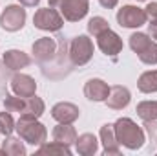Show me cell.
Here are the masks:
<instances>
[{
  "label": "cell",
  "mask_w": 157,
  "mask_h": 156,
  "mask_svg": "<svg viewBox=\"0 0 157 156\" xmlns=\"http://www.w3.org/2000/svg\"><path fill=\"white\" fill-rule=\"evenodd\" d=\"M113 130H115V138H117L119 145H124L130 151H137L144 143L143 129L130 117H119L113 123Z\"/></svg>",
  "instance_id": "obj_1"
},
{
  "label": "cell",
  "mask_w": 157,
  "mask_h": 156,
  "mask_svg": "<svg viewBox=\"0 0 157 156\" xmlns=\"http://www.w3.org/2000/svg\"><path fill=\"white\" fill-rule=\"evenodd\" d=\"M53 140L70 147V145L75 143V140H77V130L71 127V123H59V125L53 129Z\"/></svg>",
  "instance_id": "obj_16"
},
{
  "label": "cell",
  "mask_w": 157,
  "mask_h": 156,
  "mask_svg": "<svg viewBox=\"0 0 157 156\" xmlns=\"http://www.w3.org/2000/svg\"><path fill=\"white\" fill-rule=\"evenodd\" d=\"M2 151H4V154H9V156H24L26 154L24 143L18 138H11V136H7V140L2 143Z\"/></svg>",
  "instance_id": "obj_20"
},
{
  "label": "cell",
  "mask_w": 157,
  "mask_h": 156,
  "mask_svg": "<svg viewBox=\"0 0 157 156\" xmlns=\"http://www.w3.org/2000/svg\"><path fill=\"white\" fill-rule=\"evenodd\" d=\"M137 116L143 121L157 119V101H143L137 105Z\"/></svg>",
  "instance_id": "obj_21"
},
{
  "label": "cell",
  "mask_w": 157,
  "mask_h": 156,
  "mask_svg": "<svg viewBox=\"0 0 157 156\" xmlns=\"http://www.w3.org/2000/svg\"><path fill=\"white\" fill-rule=\"evenodd\" d=\"M68 55H70V63L73 66H84L86 63H90V59L93 57V42H91V39H88L86 35L73 37L70 46H68Z\"/></svg>",
  "instance_id": "obj_3"
},
{
  "label": "cell",
  "mask_w": 157,
  "mask_h": 156,
  "mask_svg": "<svg viewBox=\"0 0 157 156\" xmlns=\"http://www.w3.org/2000/svg\"><path fill=\"white\" fill-rule=\"evenodd\" d=\"M15 130V119L9 112H0V134L4 136H11V132Z\"/></svg>",
  "instance_id": "obj_26"
},
{
  "label": "cell",
  "mask_w": 157,
  "mask_h": 156,
  "mask_svg": "<svg viewBox=\"0 0 157 156\" xmlns=\"http://www.w3.org/2000/svg\"><path fill=\"white\" fill-rule=\"evenodd\" d=\"M4 107L7 112H22L24 107H26V97H20V96H6L4 99Z\"/></svg>",
  "instance_id": "obj_24"
},
{
  "label": "cell",
  "mask_w": 157,
  "mask_h": 156,
  "mask_svg": "<svg viewBox=\"0 0 157 156\" xmlns=\"http://www.w3.org/2000/svg\"><path fill=\"white\" fill-rule=\"evenodd\" d=\"M139 59L144 63V64H157V42H150V46L139 53Z\"/></svg>",
  "instance_id": "obj_27"
},
{
  "label": "cell",
  "mask_w": 157,
  "mask_h": 156,
  "mask_svg": "<svg viewBox=\"0 0 157 156\" xmlns=\"http://www.w3.org/2000/svg\"><path fill=\"white\" fill-rule=\"evenodd\" d=\"M15 130L18 132V136L24 142H28L31 145H42L46 142V136H48L46 127L40 121L29 119V117H20L15 123Z\"/></svg>",
  "instance_id": "obj_2"
},
{
  "label": "cell",
  "mask_w": 157,
  "mask_h": 156,
  "mask_svg": "<svg viewBox=\"0 0 157 156\" xmlns=\"http://www.w3.org/2000/svg\"><path fill=\"white\" fill-rule=\"evenodd\" d=\"M78 114H80L78 107L68 101H60L51 109V116L59 123H73L75 119H78Z\"/></svg>",
  "instance_id": "obj_11"
},
{
  "label": "cell",
  "mask_w": 157,
  "mask_h": 156,
  "mask_svg": "<svg viewBox=\"0 0 157 156\" xmlns=\"http://www.w3.org/2000/svg\"><path fill=\"white\" fill-rule=\"evenodd\" d=\"M37 154H64V156H70L71 151L68 145L64 143H59V142H53V143H42L37 151Z\"/></svg>",
  "instance_id": "obj_22"
},
{
  "label": "cell",
  "mask_w": 157,
  "mask_h": 156,
  "mask_svg": "<svg viewBox=\"0 0 157 156\" xmlns=\"http://www.w3.org/2000/svg\"><path fill=\"white\" fill-rule=\"evenodd\" d=\"M75 147H77V153L82 156H91L97 153L99 149V142L93 134L86 132V134H80L77 140H75Z\"/></svg>",
  "instance_id": "obj_17"
},
{
  "label": "cell",
  "mask_w": 157,
  "mask_h": 156,
  "mask_svg": "<svg viewBox=\"0 0 157 156\" xmlns=\"http://www.w3.org/2000/svg\"><path fill=\"white\" fill-rule=\"evenodd\" d=\"M4 64L9 70L17 72V70H22V68L29 66L31 64V57L28 53H24L22 50H7L4 53Z\"/></svg>",
  "instance_id": "obj_14"
},
{
  "label": "cell",
  "mask_w": 157,
  "mask_h": 156,
  "mask_svg": "<svg viewBox=\"0 0 157 156\" xmlns=\"http://www.w3.org/2000/svg\"><path fill=\"white\" fill-rule=\"evenodd\" d=\"M26 22V9L22 6H7L0 15V26L6 31H18Z\"/></svg>",
  "instance_id": "obj_7"
},
{
  "label": "cell",
  "mask_w": 157,
  "mask_h": 156,
  "mask_svg": "<svg viewBox=\"0 0 157 156\" xmlns=\"http://www.w3.org/2000/svg\"><path fill=\"white\" fill-rule=\"evenodd\" d=\"M59 53V39H51V37H42V39L35 40L33 42V55H35V61L39 63L40 66H46V64H51L55 61Z\"/></svg>",
  "instance_id": "obj_4"
},
{
  "label": "cell",
  "mask_w": 157,
  "mask_h": 156,
  "mask_svg": "<svg viewBox=\"0 0 157 156\" xmlns=\"http://www.w3.org/2000/svg\"><path fill=\"white\" fill-rule=\"evenodd\" d=\"M106 30H110V24H108V20L106 18H102V17H93V18H90V22H88V33H91V35H101L102 31H106Z\"/></svg>",
  "instance_id": "obj_25"
},
{
  "label": "cell",
  "mask_w": 157,
  "mask_h": 156,
  "mask_svg": "<svg viewBox=\"0 0 157 156\" xmlns=\"http://www.w3.org/2000/svg\"><path fill=\"white\" fill-rule=\"evenodd\" d=\"M22 6H26V7H35V6H39L40 0H18Z\"/></svg>",
  "instance_id": "obj_31"
},
{
  "label": "cell",
  "mask_w": 157,
  "mask_h": 156,
  "mask_svg": "<svg viewBox=\"0 0 157 156\" xmlns=\"http://www.w3.org/2000/svg\"><path fill=\"white\" fill-rule=\"evenodd\" d=\"M44 114V101L37 97V96H31V97H26V107L24 110L20 112V117H29V119H39Z\"/></svg>",
  "instance_id": "obj_18"
},
{
  "label": "cell",
  "mask_w": 157,
  "mask_h": 156,
  "mask_svg": "<svg viewBox=\"0 0 157 156\" xmlns=\"http://www.w3.org/2000/svg\"><path fill=\"white\" fill-rule=\"evenodd\" d=\"M59 6H60L62 17L66 20H70V22H77L80 18H84L88 9H90L88 0H62Z\"/></svg>",
  "instance_id": "obj_8"
},
{
  "label": "cell",
  "mask_w": 157,
  "mask_h": 156,
  "mask_svg": "<svg viewBox=\"0 0 157 156\" xmlns=\"http://www.w3.org/2000/svg\"><path fill=\"white\" fill-rule=\"evenodd\" d=\"M148 31H150V37L157 40V18H152V22L148 24Z\"/></svg>",
  "instance_id": "obj_29"
},
{
  "label": "cell",
  "mask_w": 157,
  "mask_h": 156,
  "mask_svg": "<svg viewBox=\"0 0 157 156\" xmlns=\"http://www.w3.org/2000/svg\"><path fill=\"white\" fill-rule=\"evenodd\" d=\"M33 24H35V28H39L42 31H59L62 28L64 20H62V15L59 11H55L53 7H44L35 13Z\"/></svg>",
  "instance_id": "obj_5"
},
{
  "label": "cell",
  "mask_w": 157,
  "mask_h": 156,
  "mask_svg": "<svg viewBox=\"0 0 157 156\" xmlns=\"http://www.w3.org/2000/svg\"><path fill=\"white\" fill-rule=\"evenodd\" d=\"M137 86L141 92L144 94H152L157 92V70H150V72H144L139 81H137Z\"/></svg>",
  "instance_id": "obj_19"
},
{
  "label": "cell",
  "mask_w": 157,
  "mask_h": 156,
  "mask_svg": "<svg viewBox=\"0 0 157 156\" xmlns=\"http://www.w3.org/2000/svg\"><path fill=\"white\" fill-rule=\"evenodd\" d=\"M132 96H130V90L126 86H121V84H115L110 88V94L106 97V105L113 110H122L124 107H128Z\"/></svg>",
  "instance_id": "obj_13"
},
{
  "label": "cell",
  "mask_w": 157,
  "mask_h": 156,
  "mask_svg": "<svg viewBox=\"0 0 157 156\" xmlns=\"http://www.w3.org/2000/svg\"><path fill=\"white\" fill-rule=\"evenodd\" d=\"M99 2H101L102 7H106V9H113V7L117 6L119 0H99Z\"/></svg>",
  "instance_id": "obj_30"
},
{
  "label": "cell",
  "mask_w": 157,
  "mask_h": 156,
  "mask_svg": "<svg viewBox=\"0 0 157 156\" xmlns=\"http://www.w3.org/2000/svg\"><path fill=\"white\" fill-rule=\"evenodd\" d=\"M144 11H146V15H148L150 18H157V2H150V4L144 7Z\"/></svg>",
  "instance_id": "obj_28"
},
{
  "label": "cell",
  "mask_w": 157,
  "mask_h": 156,
  "mask_svg": "<svg viewBox=\"0 0 157 156\" xmlns=\"http://www.w3.org/2000/svg\"><path fill=\"white\" fill-rule=\"evenodd\" d=\"M146 11L137 6H122L117 11V22L122 28H141L143 24H146Z\"/></svg>",
  "instance_id": "obj_6"
},
{
  "label": "cell",
  "mask_w": 157,
  "mask_h": 156,
  "mask_svg": "<svg viewBox=\"0 0 157 156\" xmlns=\"http://www.w3.org/2000/svg\"><path fill=\"white\" fill-rule=\"evenodd\" d=\"M137 2H146V0H137Z\"/></svg>",
  "instance_id": "obj_33"
},
{
  "label": "cell",
  "mask_w": 157,
  "mask_h": 156,
  "mask_svg": "<svg viewBox=\"0 0 157 156\" xmlns=\"http://www.w3.org/2000/svg\"><path fill=\"white\" fill-rule=\"evenodd\" d=\"M48 2H49V6L53 7V6H59V4H60L62 0H48Z\"/></svg>",
  "instance_id": "obj_32"
},
{
  "label": "cell",
  "mask_w": 157,
  "mask_h": 156,
  "mask_svg": "<svg viewBox=\"0 0 157 156\" xmlns=\"http://www.w3.org/2000/svg\"><path fill=\"white\" fill-rule=\"evenodd\" d=\"M101 142H102V147H104V154L110 156H117L121 154V147H119V142L115 138V130H113V125H102L101 127Z\"/></svg>",
  "instance_id": "obj_15"
},
{
  "label": "cell",
  "mask_w": 157,
  "mask_h": 156,
  "mask_svg": "<svg viewBox=\"0 0 157 156\" xmlns=\"http://www.w3.org/2000/svg\"><path fill=\"white\" fill-rule=\"evenodd\" d=\"M11 90L20 97H31L37 92V83L31 76L26 74H15L11 77Z\"/></svg>",
  "instance_id": "obj_10"
},
{
  "label": "cell",
  "mask_w": 157,
  "mask_h": 156,
  "mask_svg": "<svg viewBox=\"0 0 157 156\" xmlns=\"http://www.w3.org/2000/svg\"><path fill=\"white\" fill-rule=\"evenodd\" d=\"M108 94H110V86L102 79H90L84 84V96L90 101H97V103L99 101H106Z\"/></svg>",
  "instance_id": "obj_12"
},
{
  "label": "cell",
  "mask_w": 157,
  "mask_h": 156,
  "mask_svg": "<svg viewBox=\"0 0 157 156\" xmlns=\"http://www.w3.org/2000/svg\"><path fill=\"white\" fill-rule=\"evenodd\" d=\"M97 44L101 48V51L104 55H110V57H115L119 51L122 50V40L115 31L112 30H106L102 31L101 35H97Z\"/></svg>",
  "instance_id": "obj_9"
},
{
  "label": "cell",
  "mask_w": 157,
  "mask_h": 156,
  "mask_svg": "<svg viewBox=\"0 0 157 156\" xmlns=\"http://www.w3.org/2000/svg\"><path fill=\"white\" fill-rule=\"evenodd\" d=\"M150 42L152 39L146 35V33H141V31H137V33H133L132 37H130V48L139 55L141 51H144L148 46H150Z\"/></svg>",
  "instance_id": "obj_23"
}]
</instances>
